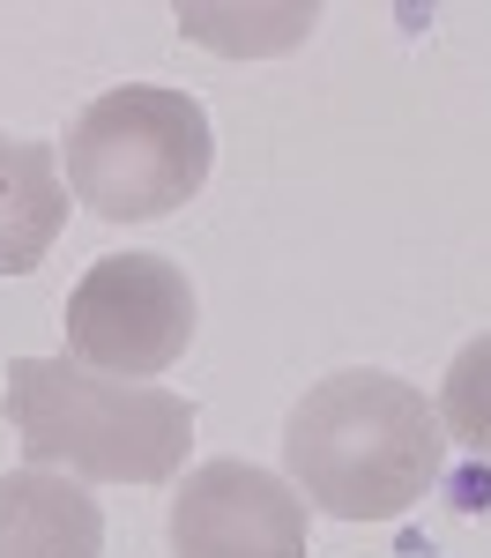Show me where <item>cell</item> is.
Listing matches in <instances>:
<instances>
[{
	"instance_id": "3957f363",
	"label": "cell",
	"mask_w": 491,
	"mask_h": 558,
	"mask_svg": "<svg viewBox=\"0 0 491 558\" xmlns=\"http://www.w3.org/2000/svg\"><path fill=\"white\" fill-rule=\"evenodd\" d=\"M209 112L164 83H120L67 128V186L105 223H157L209 186Z\"/></svg>"
},
{
	"instance_id": "52a82bcc",
	"label": "cell",
	"mask_w": 491,
	"mask_h": 558,
	"mask_svg": "<svg viewBox=\"0 0 491 558\" xmlns=\"http://www.w3.org/2000/svg\"><path fill=\"white\" fill-rule=\"evenodd\" d=\"M67 231V179L45 142L0 134V276H23Z\"/></svg>"
},
{
	"instance_id": "7a4b0ae2",
	"label": "cell",
	"mask_w": 491,
	"mask_h": 558,
	"mask_svg": "<svg viewBox=\"0 0 491 558\" xmlns=\"http://www.w3.org/2000/svg\"><path fill=\"white\" fill-rule=\"evenodd\" d=\"M8 425L30 470H67L97 484H164L194 447V402L149 380H112L67 357L8 365Z\"/></svg>"
},
{
	"instance_id": "277c9868",
	"label": "cell",
	"mask_w": 491,
	"mask_h": 558,
	"mask_svg": "<svg viewBox=\"0 0 491 558\" xmlns=\"http://www.w3.org/2000/svg\"><path fill=\"white\" fill-rule=\"evenodd\" d=\"M194 283L164 254H105L67 291V350L89 373L112 380H157L194 343Z\"/></svg>"
},
{
	"instance_id": "6da1fadb",
	"label": "cell",
	"mask_w": 491,
	"mask_h": 558,
	"mask_svg": "<svg viewBox=\"0 0 491 558\" xmlns=\"http://www.w3.org/2000/svg\"><path fill=\"white\" fill-rule=\"evenodd\" d=\"M283 462L320 514L395 521L446 476V425L395 373H335L291 410Z\"/></svg>"
},
{
	"instance_id": "5b68a950",
	"label": "cell",
	"mask_w": 491,
	"mask_h": 558,
	"mask_svg": "<svg viewBox=\"0 0 491 558\" xmlns=\"http://www.w3.org/2000/svg\"><path fill=\"white\" fill-rule=\"evenodd\" d=\"M172 558H306V492L254 462H201L172 499Z\"/></svg>"
},
{
	"instance_id": "8992f818",
	"label": "cell",
	"mask_w": 491,
	"mask_h": 558,
	"mask_svg": "<svg viewBox=\"0 0 491 558\" xmlns=\"http://www.w3.org/2000/svg\"><path fill=\"white\" fill-rule=\"evenodd\" d=\"M0 558H105V514L60 470L0 476Z\"/></svg>"
},
{
	"instance_id": "ba28073f",
	"label": "cell",
	"mask_w": 491,
	"mask_h": 558,
	"mask_svg": "<svg viewBox=\"0 0 491 558\" xmlns=\"http://www.w3.org/2000/svg\"><path fill=\"white\" fill-rule=\"evenodd\" d=\"M440 425L454 447L469 454H491V336L454 350L446 365V387H440Z\"/></svg>"
}]
</instances>
